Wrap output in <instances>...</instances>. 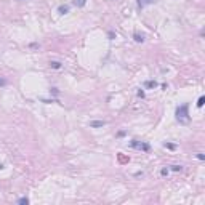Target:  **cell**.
Returning <instances> with one entry per match:
<instances>
[{
	"label": "cell",
	"mask_w": 205,
	"mask_h": 205,
	"mask_svg": "<svg viewBox=\"0 0 205 205\" xmlns=\"http://www.w3.org/2000/svg\"><path fill=\"white\" fill-rule=\"evenodd\" d=\"M176 120L183 125H188L189 120H191V117H189V104L184 103V104H181L176 108Z\"/></svg>",
	"instance_id": "cell-1"
},
{
	"label": "cell",
	"mask_w": 205,
	"mask_h": 205,
	"mask_svg": "<svg viewBox=\"0 0 205 205\" xmlns=\"http://www.w3.org/2000/svg\"><path fill=\"white\" fill-rule=\"evenodd\" d=\"M130 146L135 149H140V151H144V152H149V151H151V146H149L148 143H143V141H138V140H132Z\"/></svg>",
	"instance_id": "cell-2"
},
{
	"label": "cell",
	"mask_w": 205,
	"mask_h": 205,
	"mask_svg": "<svg viewBox=\"0 0 205 205\" xmlns=\"http://www.w3.org/2000/svg\"><path fill=\"white\" fill-rule=\"evenodd\" d=\"M104 125H106L104 120H93V122H90V127H91V128H103Z\"/></svg>",
	"instance_id": "cell-3"
},
{
	"label": "cell",
	"mask_w": 205,
	"mask_h": 205,
	"mask_svg": "<svg viewBox=\"0 0 205 205\" xmlns=\"http://www.w3.org/2000/svg\"><path fill=\"white\" fill-rule=\"evenodd\" d=\"M157 0H138V7L140 8H144L146 5H152V3H156Z\"/></svg>",
	"instance_id": "cell-4"
},
{
	"label": "cell",
	"mask_w": 205,
	"mask_h": 205,
	"mask_svg": "<svg viewBox=\"0 0 205 205\" xmlns=\"http://www.w3.org/2000/svg\"><path fill=\"white\" fill-rule=\"evenodd\" d=\"M133 40L136 42V43H143V42H144V35H143V34L135 32V34H133Z\"/></svg>",
	"instance_id": "cell-5"
},
{
	"label": "cell",
	"mask_w": 205,
	"mask_h": 205,
	"mask_svg": "<svg viewBox=\"0 0 205 205\" xmlns=\"http://www.w3.org/2000/svg\"><path fill=\"white\" fill-rule=\"evenodd\" d=\"M58 13H59V15H67L69 5H59V7H58Z\"/></svg>",
	"instance_id": "cell-6"
},
{
	"label": "cell",
	"mask_w": 205,
	"mask_h": 205,
	"mask_svg": "<svg viewBox=\"0 0 205 205\" xmlns=\"http://www.w3.org/2000/svg\"><path fill=\"white\" fill-rule=\"evenodd\" d=\"M72 5L77 7V8H82V7L87 5V0H72Z\"/></svg>",
	"instance_id": "cell-7"
},
{
	"label": "cell",
	"mask_w": 205,
	"mask_h": 205,
	"mask_svg": "<svg viewBox=\"0 0 205 205\" xmlns=\"http://www.w3.org/2000/svg\"><path fill=\"white\" fill-rule=\"evenodd\" d=\"M144 87H146V88H149V90H151V88H156V87H157V82H156V80H148V82L144 83Z\"/></svg>",
	"instance_id": "cell-8"
},
{
	"label": "cell",
	"mask_w": 205,
	"mask_h": 205,
	"mask_svg": "<svg viewBox=\"0 0 205 205\" xmlns=\"http://www.w3.org/2000/svg\"><path fill=\"white\" fill-rule=\"evenodd\" d=\"M50 67L51 69H61V63L59 61H50Z\"/></svg>",
	"instance_id": "cell-9"
},
{
	"label": "cell",
	"mask_w": 205,
	"mask_h": 205,
	"mask_svg": "<svg viewBox=\"0 0 205 205\" xmlns=\"http://www.w3.org/2000/svg\"><path fill=\"white\" fill-rule=\"evenodd\" d=\"M18 204H19V205H27L29 204V199H27V197H21V199H18Z\"/></svg>",
	"instance_id": "cell-10"
},
{
	"label": "cell",
	"mask_w": 205,
	"mask_h": 205,
	"mask_svg": "<svg viewBox=\"0 0 205 205\" xmlns=\"http://www.w3.org/2000/svg\"><path fill=\"white\" fill-rule=\"evenodd\" d=\"M164 146L167 149H170V151H173V149H176V144H172V143H164Z\"/></svg>",
	"instance_id": "cell-11"
},
{
	"label": "cell",
	"mask_w": 205,
	"mask_h": 205,
	"mask_svg": "<svg viewBox=\"0 0 205 205\" xmlns=\"http://www.w3.org/2000/svg\"><path fill=\"white\" fill-rule=\"evenodd\" d=\"M50 93L55 95V96H58V95H59V90H58L56 87H51V88H50Z\"/></svg>",
	"instance_id": "cell-12"
},
{
	"label": "cell",
	"mask_w": 205,
	"mask_h": 205,
	"mask_svg": "<svg viewBox=\"0 0 205 205\" xmlns=\"http://www.w3.org/2000/svg\"><path fill=\"white\" fill-rule=\"evenodd\" d=\"M204 103H205V98L200 96L199 99H197V108H202V106H204Z\"/></svg>",
	"instance_id": "cell-13"
},
{
	"label": "cell",
	"mask_w": 205,
	"mask_h": 205,
	"mask_svg": "<svg viewBox=\"0 0 205 205\" xmlns=\"http://www.w3.org/2000/svg\"><path fill=\"white\" fill-rule=\"evenodd\" d=\"M172 170H173V172H181L183 167H181V165H172Z\"/></svg>",
	"instance_id": "cell-14"
},
{
	"label": "cell",
	"mask_w": 205,
	"mask_h": 205,
	"mask_svg": "<svg viewBox=\"0 0 205 205\" xmlns=\"http://www.w3.org/2000/svg\"><path fill=\"white\" fill-rule=\"evenodd\" d=\"M5 85H7V79L0 75V87H5Z\"/></svg>",
	"instance_id": "cell-15"
},
{
	"label": "cell",
	"mask_w": 205,
	"mask_h": 205,
	"mask_svg": "<svg viewBox=\"0 0 205 205\" xmlns=\"http://www.w3.org/2000/svg\"><path fill=\"white\" fill-rule=\"evenodd\" d=\"M108 37H109V40H112L114 37H116V34H114V31H109V32H108Z\"/></svg>",
	"instance_id": "cell-16"
},
{
	"label": "cell",
	"mask_w": 205,
	"mask_h": 205,
	"mask_svg": "<svg viewBox=\"0 0 205 205\" xmlns=\"http://www.w3.org/2000/svg\"><path fill=\"white\" fill-rule=\"evenodd\" d=\"M197 159H199V160H205V156L202 152H197Z\"/></svg>",
	"instance_id": "cell-17"
},
{
	"label": "cell",
	"mask_w": 205,
	"mask_h": 205,
	"mask_svg": "<svg viewBox=\"0 0 205 205\" xmlns=\"http://www.w3.org/2000/svg\"><path fill=\"white\" fill-rule=\"evenodd\" d=\"M140 98H144V90H138V93H136Z\"/></svg>",
	"instance_id": "cell-18"
},
{
	"label": "cell",
	"mask_w": 205,
	"mask_h": 205,
	"mask_svg": "<svg viewBox=\"0 0 205 205\" xmlns=\"http://www.w3.org/2000/svg\"><path fill=\"white\" fill-rule=\"evenodd\" d=\"M160 175H162V176H167V175H168V170H167V168H162Z\"/></svg>",
	"instance_id": "cell-19"
},
{
	"label": "cell",
	"mask_w": 205,
	"mask_h": 205,
	"mask_svg": "<svg viewBox=\"0 0 205 205\" xmlns=\"http://www.w3.org/2000/svg\"><path fill=\"white\" fill-rule=\"evenodd\" d=\"M18 2H26V0H18Z\"/></svg>",
	"instance_id": "cell-20"
}]
</instances>
